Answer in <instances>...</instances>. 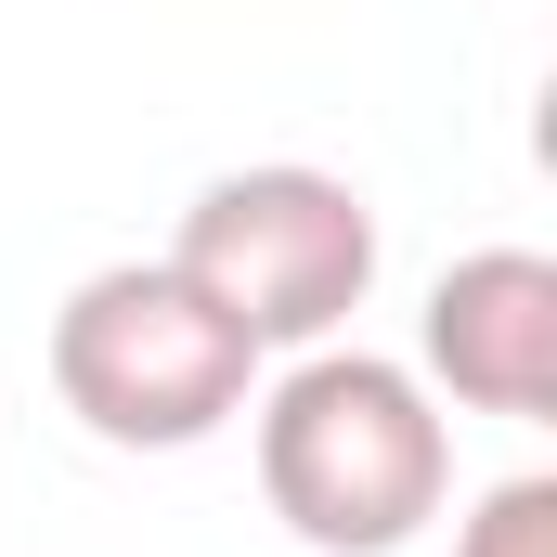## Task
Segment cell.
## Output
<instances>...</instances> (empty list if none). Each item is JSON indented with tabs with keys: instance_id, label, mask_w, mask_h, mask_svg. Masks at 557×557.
<instances>
[{
	"instance_id": "277c9868",
	"label": "cell",
	"mask_w": 557,
	"mask_h": 557,
	"mask_svg": "<svg viewBox=\"0 0 557 557\" xmlns=\"http://www.w3.org/2000/svg\"><path fill=\"white\" fill-rule=\"evenodd\" d=\"M416 376L454 416H557V260L545 247H467L416 311Z\"/></svg>"
},
{
	"instance_id": "3957f363",
	"label": "cell",
	"mask_w": 557,
	"mask_h": 557,
	"mask_svg": "<svg viewBox=\"0 0 557 557\" xmlns=\"http://www.w3.org/2000/svg\"><path fill=\"white\" fill-rule=\"evenodd\" d=\"M169 273L195 285L260 363H273V350H324V337L376 298V208H363V182H337V169H311V156L221 169V182L182 208Z\"/></svg>"
},
{
	"instance_id": "5b68a950",
	"label": "cell",
	"mask_w": 557,
	"mask_h": 557,
	"mask_svg": "<svg viewBox=\"0 0 557 557\" xmlns=\"http://www.w3.org/2000/svg\"><path fill=\"white\" fill-rule=\"evenodd\" d=\"M454 557H557V480H545V467L493 480V493L454 519Z\"/></svg>"
},
{
	"instance_id": "6da1fadb",
	"label": "cell",
	"mask_w": 557,
	"mask_h": 557,
	"mask_svg": "<svg viewBox=\"0 0 557 557\" xmlns=\"http://www.w3.org/2000/svg\"><path fill=\"white\" fill-rule=\"evenodd\" d=\"M247 441H260V506L311 557H403L454 506V416L389 350H337V337L298 350L247 403Z\"/></svg>"
},
{
	"instance_id": "7a4b0ae2",
	"label": "cell",
	"mask_w": 557,
	"mask_h": 557,
	"mask_svg": "<svg viewBox=\"0 0 557 557\" xmlns=\"http://www.w3.org/2000/svg\"><path fill=\"white\" fill-rule=\"evenodd\" d=\"M52 403L117 454H195L260 403V350L169 260H104L52 311Z\"/></svg>"
}]
</instances>
